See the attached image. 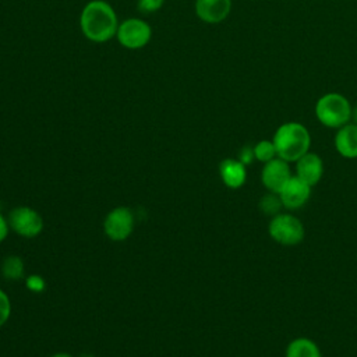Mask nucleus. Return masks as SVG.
<instances>
[{"label":"nucleus","instance_id":"nucleus-1","mask_svg":"<svg viewBox=\"0 0 357 357\" xmlns=\"http://www.w3.org/2000/svg\"><path fill=\"white\" fill-rule=\"evenodd\" d=\"M79 26L86 39L103 43L116 36L119 21L116 11L109 3L103 0H91L81 11Z\"/></svg>","mask_w":357,"mask_h":357},{"label":"nucleus","instance_id":"nucleus-2","mask_svg":"<svg viewBox=\"0 0 357 357\" xmlns=\"http://www.w3.org/2000/svg\"><path fill=\"white\" fill-rule=\"evenodd\" d=\"M276 148L278 158L286 162H296L303 155L310 152L311 137L308 130L296 121L284 123L279 126L272 138Z\"/></svg>","mask_w":357,"mask_h":357},{"label":"nucleus","instance_id":"nucleus-3","mask_svg":"<svg viewBox=\"0 0 357 357\" xmlns=\"http://www.w3.org/2000/svg\"><path fill=\"white\" fill-rule=\"evenodd\" d=\"M317 119L329 128H340L351 121L350 102L340 93H326L315 105Z\"/></svg>","mask_w":357,"mask_h":357},{"label":"nucleus","instance_id":"nucleus-4","mask_svg":"<svg viewBox=\"0 0 357 357\" xmlns=\"http://www.w3.org/2000/svg\"><path fill=\"white\" fill-rule=\"evenodd\" d=\"M269 236L282 245H297L304 240L305 229L303 222L291 213H278L268 225Z\"/></svg>","mask_w":357,"mask_h":357},{"label":"nucleus","instance_id":"nucleus-5","mask_svg":"<svg viewBox=\"0 0 357 357\" xmlns=\"http://www.w3.org/2000/svg\"><path fill=\"white\" fill-rule=\"evenodd\" d=\"M7 223L11 231L25 238H33L43 230V219L40 213L26 205H20L8 212Z\"/></svg>","mask_w":357,"mask_h":357},{"label":"nucleus","instance_id":"nucleus-6","mask_svg":"<svg viewBox=\"0 0 357 357\" xmlns=\"http://www.w3.org/2000/svg\"><path fill=\"white\" fill-rule=\"evenodd\" d=\"M116 36L123 47L137 50L145 47L149 43L152 38V29L144 20L127 18L119 24Z\"/></svg>","mask_w":357,"mask_h":357},{"label":"nucleus","instance_id":"nucleus-7","mask_svg":"<svg viewBox=\"0 0 357 357\" xmlns=\"http://www.w3.org/2000/svg\"><path fill=\"white\" fill-rule=\"evenodd\" d=\"M135 226V216L128 206H116L105 216L103 231L112 241L127 240Z\"/></svg>","mask_w":357,"mask_h":357},{"label":"nucleus","instance_id":"nucleus-8","mask_svg":"<svg viewBox=\"0 0 357 357\" xmlns=\"http://www.w3.org/2000/svg\"><path fill=\"white\" fill-rule=\"evenodd\" d=\"M291 176L293 174L289 162L280 158H275L264 163L261 172V181L268 191L279 194V191L283 188V185L289 181Z\"/></svg>","mask_w":357,"mask_h":357},{"label":"nucleus","instance_id":"nucleus-9","mask_svg":"<svg viewBox=\"0 0 357 357\" xmlns=\"http://www.w3.org/2000/svg\"><path fill=\"white\" fill-rule=\"evenodd\" d=\"M311 185L293 174L279 191L283 208L287 211H296L303 208L311 197Z\"/></svg>","mask_w":357,"mask_h":357},{"label":"nucleus","instance_id":"nucleus-10","mask_svg":"<svg viewBox=\"0 0 357 357\" xmlns=\"http://www.w3.org/2000/svg\"><path fill=\"white\" fill-rule=\"evenodd\" d=\"M296 163V176L305 181L308 185H317L324 176V162L319 155L307 152Z\"/></svg>","mask_w":357,"mask_h":357},{"label":"nucleus","instance_id":"nucleus-11","mask_svg":"<svg viewBox=\"0 0 357 357\" xmlns=\"http://www.w3.org/2000/svg\"><path fill=\"white\" fill-rule=\"evenodd\" d=\"M231 10V0H195V14L206 24L222 22Z\"/></svg>","mask_w":357,"mask_h":357},{"label":"nucleus","instance_id":"nucleus-12","mask_svg":"<svg viewBox=\"0 0 357 357\" xmlns=\"http://www.w3.org/2000/svg\"><path fill=\"white\" fill-rule=\"evenodd\" d=\"M219 174L223 184L227 188L237 190L245 184L247 180V166L238 159H223L219 165Z\"/></svg>","mask_w":357,"mask_h":357},{"label":"nucleus","instance_id":"nucleus-13","mask_svg":"<svg viewBox=\"0 0 357 357\" xmlns=\"http://www.w3.org/2000/svg\"><path fill=\"white\" fill-rule=\"evenodd\" d=\"M335 148L346 159L357 158V124L347 123L337 128L335 135Z\"/></svg>","mask_w":357,"mask_h":357},{"label":"nucleus","instance_id":"nucleus-14","mask_svg":"<svg viewBox=\"0 0 357 357\" xmlns=\"http://www.w3.org/2000/svg\"><path fill=\"white\" fill-rule=\"evenodd\" d=\"M286 357H322L318 344L310 337H296L286 347Z\"/></svg>","mask_w":357,"mask_h":357},{"label":"nucleus","instance_id":"nucleus-15","mask_svg":"<svg viewBox=\"0 0 357 357\" xmlns=\"http://www.w3.org/2000/svg\"><path fill=\"white\" fill-rule=\"evenodd\" d=\"M1 275L7 280H20L25 278V265L21 257L8 255L3 259L0 266Z\"/></svg>","mask_w":357,"mask_h":357},{"label":"nucleus","instance_id":"nucleus-16","mask_svg":"<svg viewBox=\"0 0 357 357\" xmlns=\"http://www.w3.org/2000/svg\"><path fill=\"white\" fill-rule=\"evenodd\" d=\"M258 208L259 211L266 215L273 218L275 215L280 213V211L283 209V204L280 201V197L278 192H271L268 191L266 194H264L258 202Z\"/></svg>","mask_w":357,"mask_h":357},{"label":"nucleus","instance_id":"nucleus-17","mask_svg":"<svg viewBox=\"0 0 357 357\" xmlns=\"http://www.w3.org/2000/svg\"><path fill=\"white\" fill-rule=\"evenodd\" d=\"M254 155H255V159L262 162V163H266L275 158H278L276 155V148L273 145V141H268V139H262L259 142H257L254 146Z\"/></svg>","mask_w":357,"mask_h":357},{"label":"nucleus","instance_id":"nucleus-18","mask_svg":"<svg viewBox=\"0 0 357 357\" xmlns=\"http://www.w3.org/2000/svg\"><path fill=\"white\" fill-rule=\"evenodd\" d=\"M25 287L32 293H42L46 289V282L40 275L31 273L25 276Z\"/></svg>","mask_w":357,"mask_h":357},{"label":"nucleus","instance_id":"nucleus-19","mask_svg":"<svg viewBox=\"0 0 357 357\" xmlns=\"http://www.w3.org/2000/svg\"><path fill=\"white\" fill-rule=\"evenodd\" d=\"M11 315V301L4 290L0 289V328L8 321Z\"/></svg>","mask_w":357,"mask_h":357},{"label":"nucleus","instance_id":"nucleus-20","mask_svg":"<svg viewBox=\"0 0 357 357\" xmlns=\"http://www.w3.org/2000/svg\"><path fill=\"white\" fill-rule=\"evenodd\" d=\"M165 0H138V8L144 13H155L163 6Z\"/></svg>","mask_w":357,"mask_h":357},{"label":"nucleus","instance_id":"nucleus-21","mask_svg":"<svg viewBox=\"0 0 357 357\" xmlns=\"http://www.w3.org/2000/svg\"><path fill=\"white\" fill-rule=\"evenodd\" d=\"M255 159V155H254V148L252 146H244L241 148L240 153H238V160L241 163H244L245 166H248L250 163H252V160Z\"/></svg>","mask_w":357,"mask_h":357},{"label":"nucleus","instance_id":"nucleus-22","mask_svg":"<svg viewBox=\"0 0 357 357\" xmlns=\"http://www.w3.org/2000/svg\"><path fill=\"white\" fill-rule=\"evenodd\" d=\"M8 231H10V227H8V223H7V218H4L0 213V244L6 240Z\"/></svg>","mask_w":357,"mask_h":357},{"label":"nucleus","instance_id":"nucleus-23","mask_svg":"<svg viewBox=\"0 0 357 357\" xmlns=\"http://www.w3.org/2000/svg\"><path fill=\"white\" fill-rule=\"evenodd\" d=\"M50 357H73L70 353H66V351H57L54 354H52Z\"/></svg>","mask_w":357,"mask_h":357},{"label":"nucleus","instance_id":"nucleus-24","mask_svg":"<svg viewBox=\"0 0 357 357\" xmlns=\"http://www.w3.org/2000/svg\"><path fill=\"white\" fill-rule=\"evenodd\" d=\"M351 121L354 124H357V106L356 107H351Z\"/></svg>","mask_w":357,"mask_h":357}]
</instances>
